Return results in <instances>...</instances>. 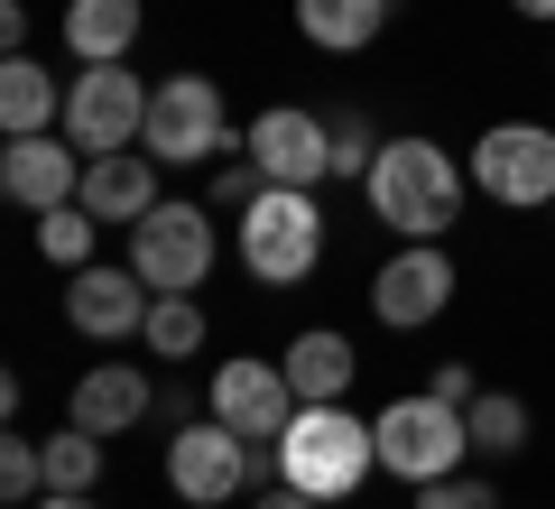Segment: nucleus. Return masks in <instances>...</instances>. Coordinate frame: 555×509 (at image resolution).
Instances as JSON below:
<instances>
[{
	"instance_id": "nucleus-16",
	"label": "nucleus",
	"mask_w": 555,
	"mask_h": 509,
	"mask_svg": "<svg viewBox=\"0 0 555 509\" xmlns=\"http://www.w3.org/2000/svg\"><path fill=\"white\" fill-rule=\"evenodd\" d=\"M83 214H102V222H149L158 214V157L149 149H112V157H83Z\"/></svg>"
},
{
	"instance_id": "nucleus-21",
	"label": "nucleus",
	"mask_w": 555,
	"mask_h": 509,
	"mask_svg": "<svg viewBox=\"0 0 555 509\" xmlns=\"http://www.w3.org/2000/svg\"><path fill=\"white\" fill-rule=\"evenodd\" d=\"M463 417H473V454H500V463H509V454H528V435H537L528 398H509V390H481Z\"/></svg>"
},
{
	"instance_id": "nucleus-25",
	"label": "nucleus",
	"mask_w": 555,
	"mask_h": 509,
	"mask_svg": "<svg viewBox=\"0 0 555 509\" xmlns=\"http://www.w3.org/2000/svg\"><path fill=\"white\" fill-rule=\"evenodd\" d=\"M0 500H10V509H38L47 500V445H38V435H10V445H0Z\"/></svg>"
},
{
	"instance_id": "nucleus-30",
	"label": "nucleus",
	"mask_w": 555,
	"mask_h": 509,
	"mask_svg": "<svg viewBox=\"0 0 555 509\" xmlns=\"http://www.w3.org/2000/svg\"><path fill=\"white\" fill-rule=\"evenodd\" d=\"M250 509H324V500L297 491V482H269V491H250Z\"/></svg>"
},
{
	"instance_id": "nucleus-4",
	"label": "nucleus",
	"mask_w": 555,
	"mask_h": 509,
	"mask_svg": "<svg viewBox=\"0 0 555 509\" xmlns=\"http://www.w3.org/2000/svg\"><path fill=\"white\" fill-rule=\"evenodd\" d=\"M315 259H324V214L306 186H259L241 204V269L259 288H297V278H315Z\"/></svg>"
},
{
	"instance_id": "nucleus-9",
	"label": "nucleus",
	"mask_w": 555,
	"mask_h": 509,
	"mask_svg": "<svg viewBox=\"0 0 555 509\" xmlns=\"http://www.w3.org/2000/svg\"><path fill=\"white\" fill-rule=\"evenodd\" d=\"M130 269L149 278V296H204V278H214V214L167 195L149 222H130Z\"/></svg>"
},
{
	"instance_id": "nucleus-12",
	"label": "nucleus",
	"mask_w": 555,
	"mask_h": 509,
	"mask_svg": "<svg viewBox=\"0 0 555 509\" xmlns=\"http://www.w3.org/2000/svg\"><path fill=\"white\" fill-rule=\"evenodd\" d=\"M444 306H454V259H444V241H408V251L371 278V315H379V325H398V333L436 325Z\"/></svg>"
},
{
	"instance_id": "nucleus-1",
	"label": "nucleus",
	"mask_w": 555,
	"mask_h": 509,
	"mask_svg": "<svg viewBox=\"0 0 555 509\" xmlns=\"http://www.w3.org/2000/svg\"><path fill=\"white\" fill-rule=\"evenodd\" d=\"M361 195H371V214L389 222L398 241H444L463 222L473 167H454V149H436V139H389V149L371 157Z\"/></svg>"
},
{
	"instance_id": "nucleus-34",
	"label": "nucleus",
	"mask_w": 555,
	"mask_h": 509,
	"mask_svg": "<svg viewBox=\"0 0 555 509\" xmlns=\"http://www.w3.org/2000/svg\"><path fill=\"white\" fill-rule=\"evenodd\" d=\"M546 222H555V204H546Z\"/></svg>"
},
{
	"instance_id": "nucleus-27",
	"label": "nucleus",
	"mask_w": 555,
	"mask_h": 509,
	"mask_svg": "<svg viewBox=\"0 0 555 509\" xmlns=\"http://www.w3.org/2000/svg\"><path fill=\"white\" fill-rule=\"evenodd\" d=\"M416 509H500V491L481 482V472H444V482L416 491Z\"/></svg>"
},
{
	"instance_id": "nucleus-20",
	"label": "nucleus",
	"mask_w": 555,
	"mask_h": 509,
	"mask_svg": "<svg viewBox=\"0 0 555 509\" xmlns=\"http://www.w3.org/2000/svg\"><path fill=\"white\" fill-rule=\"evenodd\" d=\"M389 28V0H297V38L324 56H361Z\"/></svg>"
},
{
	"instance_id": "nucleus-15",
	"label": "nucleus",
	"mask_w": 555,
	"mask_h": 509,
	"mask_svg": "<svg viewBox=\"0 0 555 509\" xmlns=\"http://www.w3.org/2000/svg\"><path fill=\"white\" fill-rule=\"evenodd\" d=\"M158 417V390H149V371H130V361H93V371L75 380V398H65V427H93V435H130Z\"/></svg>"
},
{
	"instance_id": "nucleus-31",
	"label": "nucleus",
	"mask_w": 555,
	"mask_h": 509,
	"mask_svg": "<svg viewBox=\"0 0 555 509\" xmlns=\"http://www.w3.org/2000/svg\"><path fill=\"white\" fill-rule=\"evenodd\" d=\"M0 47H10V56H28V10H20V0H0Z\"/></svg>"
},
{
	"instance_id": "nucleus-26",
	"label": "nucleus",
	"mask_w": 555,
	"mask_h": 509,
	"mask_svg": "<svg viewBox=\"0 0 555 509\" xmlns=\"http://www.w3.org/2000/svg\"><path fill=\"white\" fill-rule=\"evenodd\" d=\"M379 149H389V139L371 130V112H343V120H334V177H343V186L371 177V157H379Z\"/></svg>"
},
{
	"instance_id": "nucleus-6",
	"label": "nucleus",
	"mask_w": 555,
	"mask_h": 509,
	"mask_svg": "<svg viewBox=\"0 0 555 509\" xmlns=\"http://www.w3.org/2000/svg\"><path fill=\"white\" fill-rule=\"evenodd\" d=\"M149 93H158V84H139L130 56H120V65H75V75H65V139H75L83 157L139 149V130H149Z\"/></svg>"
},
{
	"instance_id": "nucleus-18",
	"label": "nucleus",
	"mask_w": 555,
	"mask_h": 509,
	"mask_svg": "<svg viewBox=\"0 0 555 509\" xmlns=\"http://www.w3.org/2000/svg\"><path fill=\"white\" fill-rule=\"evenodd\" d=\"M65 130V84L38 56H0V139H38Z\"/></svg>"
},
{
	"instance_id": "nucleus-29",
	"label": "nucleus",
	"mask_w": 555,
	"mask_h": 509,
	"mask_svg": "<svg viewBox=\"0 0 555 509\" xmlns=\"http://www.w3.org/2000/svg\"><path fill=\"white\" fill-rule=\"evenodd\" d=\"M426 390H436V398H454V408H473V398H481V380H473V361H444V371L426 380Z\"/></svg>"
},
{
	"instance_id": "nucleus-13",
	"label": "nucleus",
	"mask_w": 555,
	"mask_h": 509,
	"mask_svg": "<svg viewBox=\"0 0 555 509\" xmlns=\"http://www.w3.org/2000/svg\"><path fill=\"white\" fill-rule=\"evenodd\" d=\"M0 195L20 214H56V204L83 195V149L65 130H38V139H10L0 149Z\"/></svg>"
},
{
	"instance_id": "nucleus-17",
	"label": "nucleus",
	"mask_w": 555,
	"mask_h": 509,
	"mask_svg": "<svg viewBox=\"0 0 555 509\" xmlns=\"http://www.w3.org/2000/svg\"><path fill=\"white\" fill-rule=\"evenodd\" d=\"M139 20H149V0H65V56L75 65H120L139 47Z\"/></svg>"
},
{
	"instance_id": "nucleus-5",
	"label": "nucleus",
	"mask_w": 555,
	"mask_h": 509,
	"mask_svg": "<svg viewBox=\"0 0 555 509\" xmlns=\"http://www.w3.org/2000/svg\"><path fill=\"white\" fill-rule=\"evenodd\" d=\"M139 149L158 157V167H214V157H232L241 130H232V112H222V84L214 75H167L158 93H149Z\"/></svg>"
},
{
	"instance_id": "nucleus-11",
	"label": "nucleus",
	"mask_w": 555,
	"mask_h": 509,
	"mask_svg": "<svg viewBox=\"0 0 555 509\" xmlns=\"http://www.w3.org/2000/svg\"><path fill=\"white\" fill-rule=\"evenodd\" d=\"M297 380H287V361H222L214 380H204V417H222L232 435H250V445H278L287 435V417H297Z\"/></svg>"
},
{
	"instance_id": "nucleus-22",
	"label": "nucleus",
	"mask_w": 555,
	"mask_h": 509,
	"mask_svg": "<svg viewBox=\"0 0 555 509\" xmlns=\"http://www.w3.org/2000/svg\"><path fill=\"white\" fill-rule=\"evenodd\" d=\"M139 343H149L158 361H195L204 353V296H158L149 325H139Z\"/></svg>"
},
{
	"instance_id": "nucleus-7",
	"label": "nucleus",
	"mask_w": 555,
	"mask_h": 509,
	"mask_svg": "<svg viewBox=\"0 0 555 509\" xmlns=\"http://www.w3.org/2000/svg\"><path fill=\"white\" fill-rule=\"evenodd\" d=\"M167 491H177L185 509L241 500V491H259V445H250V435H232L222 417H195V427L167 435Z\"/></svg>"
},
{
	"instance_id": "nucleus-2",
	"label": "nucleus",
	"mask_w": 555,
	"mask_h": 509,
	"mask_svg": "<svg viewBox=\"0 0 555 509\" xmlns=\"http://www.w3.org/2000/svg\"><path fill=\"white\" fill-rule=\"evenodd\" d=\"M371 472H379V435H371V417H352V398H334V408H297L287 435H278V482L315 491L324 509L352 500Z\"/></svg>"
},
{
	"instance_id": "nucleus-32",
	"label": "nucleus",
	"mask_w": 555,
	"mask_h": 509,
	"mask_svg": "<svg viewBox=\"0 0 555 509\" xmlns=\"http://www.w3.org/2000/svg\"><path fill=\"white\" fill-rule=\"evenodd\" d=\"M38 509H102V500H93V491H47Z\"/></svg>"
},
{
	"instance_id": "nucleus-28",
	"label": "nucleus",
	"mask_w": 555,
	"mask_h": 509,
	"mask_svg": "<svg viewBox=\"0 0 555 509\" xmlns=\"http://www.w3.org/2000/svg\"><path fill=\"white\" fill-rule=\"evenodd\" d=\"M259 186H269V177H259V167H250V149L214 157V204H222V214H241V204H250Z\"/></svg>"
},
{
	"instance_id": "nucleus-14",
	"label": "nucleus",
	"mask_w": 555,
	"mask_h": 509,
	"mask_svg": "<svg viewBox=\"0 0 555 509\" xmlns=\"http://www.w3.org/2000/svg\"><path fill=\"white\" fill-rule=\"evenodd\" d=\"M149 306H158V296H149V278L139 269H75V288H65V325L75 333H93V343H130L139 325H149Z\"/></svg>"
},
{
	"instance_id": "nucleus-33",
	"label": "nucleus",
	"mask_w": 555,
	"mask_h": 509,
	"mask_svg": "<svg viewBox=\"0 0 555 509\" xmlns=\"http://www.w3.org/2000/svg\"><path fill=\"white\" fill-rule=\"evenodd\" d=\"M509 10L518 20H555V0H509Z\"/></svg>"
},
{
	"instance_id": "nucleus-24",
	"label": "nucleus",
	"mask_w": 555,
	"mask_h": 509,
	"mask_svg": "<svg viewBox=\"0 0 555 509\" xmlns=\"http://www.w3.org/2000/svg\"><path fill=\"white\" fill-rule=\"evenodd\" d=\"M93 232H102V214L56 204V214H38V259L47 269H93Z\"/></svg>"
},
{
	"instance_id": "nucleus-23",
	"label": "nucleus",
	"mask_w": 555,
	"mask_h": 509,
	"mask_svg": "<svg viewBox=\"0 0 555 509\" xmlns=\"http://www.w3.org/2000/svg\"><path fill=\"white\" fill-rule=\"evenodd\" d=\"M102 445L112 435L93 427H56L47 435V491H102Z\"/></svg>"
},
{
	"instance_id": "nucleus-3",
	"label": "nucleus",
	"mask_w": 555,
	"mask_h": 509,
	"mask_svg": "<svg viewBox=\"0 0 555 509\" xmlns=\"http://www.w3.org/2000/svg\"><path fill=\"white\" fill-rule=\"evenodd\" d=\"M371 435H379V472H398L408 491H426V482H444V472H463L473 463V417L454 408V398H389V408L371 417Z\"/></svg>"
},
{
	"instance_id": "nucleus-8",
	"label": "nucleus",
	"mask_w": 555,
	"mask_h": 509,
	"mask_svg": "<svg viewBox=\"0 0 555 509\" xmlns=\"http://www.w3.org/2000/svg\"><path fill=\"white\" fill-rule=\"evenodd\" d=\"M473 186L509 214H546L555 204V130L546 120H491L473 139Z\"/></svg>"
},
{
	"instance_id": "nucleus-19",
	"label": "nucleus",
	"mask_w": 555,
	"mask_h": 509,
	"mask_svg": "<svg viewBox=\"0 0 555 509\" xmlns=\"http://www.w3.org/2000/svg\"><path fill=\"white\" fill-rule=\"evenodd\" d=\"M278 361H287V380H297V398H306V408H334V398H352V380H361V353L343 343L334 325H306Z\"/></svg>"
},
{
	"instance_id": "nucleus-10",
	"label": "nucleus",
	"mask_w": 555,
	"mask_h": 509,
	"mask_svg": "<svg viewBox=\"0 0 555 509\" xmlns=\"http://www.w3.org/2000/svg\"><path fill=\"white\" fill-rule=\"evenodd\" d=\"M241 149H250V167L269 186H306V195H315V186L334 177V120L306 112V102H269V112L241 130Z\"/></svg>"
}]
</instances>
